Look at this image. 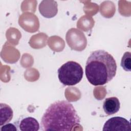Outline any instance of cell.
Here are the masks:
<instances>
[{"label": "cell", "mask_w": 131, "mask_h": 131, "mask_svg": "<svg viewBox=\"0 0 131 131\" xmlns=\"http://www.w3.org/2000/svg\"><path fill=\"white\" fill-rule=\"evenodd\" d=\"M39 11L45 17H53L58 12L57 3L54 1H42L39 5Z\"/></svg>", "instance_id": "5"}, {"label": "cell", "mask_w": 131, "mask_h": 131, "mask_svg": "<svg viewBox=\"0 0 131 131\" xmlns=\"http://www.w3.org/2000/svg\"><path fill=\"white\" fill-rule=\"evenodd\" d=\"M80 118L73 105L66 100L52 103L46 110L41 120L44 131H71L80 125Z\"/></svg>", "instance_id": "1"}, {"label": "cell", "mask_w": 131, "mask_h": 131, "mask_svg": "<svg viewBox=\"0 0 131 131\" xmlns=\"http://www.w3.org/2000/svg\"><path fill=\"white\" fill-rule=\"evenodd\" d=\"M18 127L19 130L21 131H37L39 129V124L35 118L28 117L19 122Z\"/></svg>", "instance_id": "7"}, {"label": "cell", "mask_w": 131, "mask_h": 131, "mask_svg": "<svg viewBox=\"0 0 131 131\" xmlns=\"http://www.w3.org/2000/svg\"><path fill=\"white\" fill-rule=\"evenodd\" d=\"M1 121L0 125L2 126L8 123L12 119L13 112L10 106L6 104L1 103Z\"/></svg>", "instance_id": "8"}, {"label": "cell", "mask_w": 131, "mask_h": 131, "mask_svg": "<svg viewBox=\"0 0 131 131\" xmlns=\"http://www.w3.org/2000/svg\"><path fill=\"white\" fill-rule=\"evenodd\" d=\"M85 70L87 79L91 84L94 86L102 85L115 76L117 64L110 53L98 50L93 51L88 57Z\"/></svg>", "instance_id": "2"}, {"label": "cell", "mask_w": 131, "mask_h": 131, "mask_svg": "<svg viewBox=\"0 0 131 131\" xmlns=\"http://www.w3.org/2000/svg\"><path fill=\"white\" fill-rule=\"evenodd\" d=\"M130 124L125 118L114 117L107 120L103 125V131H130Z\"/></svg>", "instance_id": "4"}, {"label": "cell", "mask_w": 131, "mask_h": 131, "mask_svg": "<svg viewBox=\"0 0 131 131\" xmlns=\"http://www.w3.org/2000/svg\"><path fill=\"white\" fill-rule=\"evenodd\" d=\"M2 131H16V127L13 124L7 123L2 126L1 128Z\"/></svg>", "instance_id": "10"}, {"label": "cell", "mask_w": 131, "mask_h": 131, "mask_svg": "<svg viewBox=\"0 0 131 131\" xmlns=\"http://www.w3.org/2000/svg\"><path fill=\"white\" fill-rule=\"evenodd\" d=\"M58 77L63 85L72 86L79 83L82 79L83 71L78 63L69 61L62 64L58 70Z\"/></svg>", "instance_id": "3"}, {"label": "cell", "mask_w": 131, "mask_h": 131, "mask_svg": "<svg viewBox=\"0 0 131 131\" xmlns=\"http://www.w3.org/2000/svg\"><path fill=\"white\" fill-rule=\"evenodd\" d=\"M121 66L125 71H131V53L130 52H126L123 54L121 61Z\"/></svg>", "instance_id": "9"}, {"label": "cell", "mask_w": 131, "mask_h": 131, "mask_svg": "<svg viewBox=\"0 0 131 131\" xmlns=\"http://www.w3.org/2000/svg\"><path fill=\"white\" fill-rule=\"evenodd\" d=\"M120 103L116 97H111L105 99L103 104V109L106 114L112 115L117 113L120 110Z\"/></svg>", "instance_id": "6"}]
</instances>
